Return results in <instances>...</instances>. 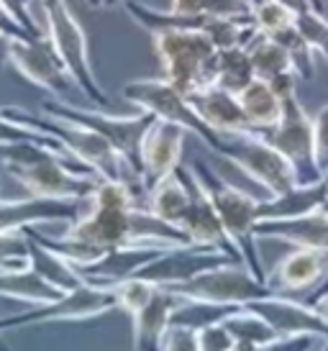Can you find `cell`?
<instances>
[{
    "mask_svg": "<svg viewBox=\"0 0 328 351\" xmlns=\"http://www.w3.org/2000/svg\"><path fill=\"white\" fill-rule=\"evenodd\" d=\"M159 351H200L198 328L183 326V323H169V328H167L162 336Z\"/></svg>",
    "mask_w": 328,
    "mask_h": 351,
    "instance_id": "cell-38",
    "label": "cell"
},
{
    "mask_svg": "<svg viewBox=\"0 0 328 351\" xmlns=\"http://www.w3.org/2000/svg\"><path fill=\"white\" fill-rule=\"evenodd\" d=\"M326 208H328V205H326Z\"/></svg>",
    "mask_w": 328,
    "mask_h": 351,
    "instance_id": "cell-54",
    "label": "cell"
},
{
    "mask_svg": "<svg viewBox=\"0 0 328 351\" xmlns=\"http://www.w3.org/2000/svg\"><path fill=\"white\" fill-rule=\"evenodd\" d=\"M198 343H200V351H236L239 346L233 333L221 321L198 328Z\"/></svg>",
    "mask_w": 328,
    "mask_h": 351,
    "instance_id": "cell-37",
    "label": "cell"
},
{
    "mask_svg": "<svg viewBox=\"0 0 328 351\" xmlns=\"http://www.w3.org/2000/svg\"><path fill=\"white\" fill-rule=\"evenodd\" d=\"M0 3H3V8L8 10L10 16H13V21L19 23L21 29L29 31L34 39H41V36H47V34L39 29V23L34 21V16H31L29 0H0Z\"/></svg>",
    "mask_w": 328,
    "mask_h": 351,
    "instance_id": "cell-40",
    "label": "cell"
},
{
    "mask_svg": "<svg viewBox=\"0 0 328 351\" xmlns=\"http://www.w3.org/2000/svg\"><path fill=\"white\" fill-rule=\"evenodd\" d=\"M326 343L320 336H292V339H277L267 346H236V351H318Z\"/></svg>",
    "mask_w": 328,
    "mask_h": 351,
    "instance_id": "cell-39",
    "label": "cell"
},
{
    "mask_svg": "<svg viewBox=\"0 0 328 351\" xmlns=\"http://www.w3.org/2000/svg\"><path fill=\"white\" fill-rule=\"evenodd\" d=\"M62 295L65 293H59L57 287H51L47 280H41L31 267H26V269H0V298L44 305V302L59 300Z\"/></svg>",
    "mask_w": 328,
    "mask_h": 351,
    "instance_id": "cell-25",
    "label": "cell"
},
{
    "mask_svg": "<svg viewBox=\"0 0 328 351\" xmlns=\"http://www.w3.org/2000/svg\"><path fill=\"white\" fill-rule=\"evenodd\" d=\"M295 29L303 34V39L308 41V47L313 51H318L320 57L328 59V21H326V13H318V10L313 8H305L295 13Z\"/></svg>",
    "mask_w": 328,
    "mask_h": 351,
    "instance_id": "cell-33",
    "label": "cell"
},
{
    "mask_svg": "<svg viewBox=\"0 0 328 351\" xmlns=\"http://www.w3.org/2000/svg\"><path fill=\"white\" fill-rule=\"evenodd\" d=\"M8 51H10V36L0 31V67L8 62Z\"/></svg>",
    "mask_w": 328,
    "mask_h": 351,
    "instance_id": "cell-47",
    "label": "cell"
},
{
    "mask_svg": "<svg viewBox=\"0 0 328 351\" xmlns=\"http://www.w3.org/2000/svg\"><path fill=\"white\" fill-rule=\"evenodd\" d=\"M193 110L203 118V123L215 131V134H246V131H257L249 123V118L244 113L239 95H233L229 90L218 88V85H208L185 95Z\"/></svg>",
    "mask_w": 328,
    "mask_h": 351,
    "instance_id": "cell-19",
    "label": "cell"
},
{
    "mask_svg": "<svg viewBox=\"0 0 328 351\" xmlns=\"http://www.w3.org/2000/svg\"><path fill=\"white\" fill-rule=\"evenodd\" d=\"M0 113L8 121H13V123H19V126L57 138L69 154L78 156L80 162L87 165L90 169H95L103 180H126V182L139 180L141 182V177L131 172V167L126 165L124 156L116 152V147L106 136H100L97 131H93V128L80 126V123H69V121H62V118H51L47 113L36 116V113H31V110L19 106L0 108Z\"/></svg>",
    "mask_w": 328,
    "mask_h": 351,
    "instance_id": "cell-1",
    "label": "cell"
},
{
    "mask_svg": "<svg viewBox=\"0 0 328 351\" xmlns=\"http://www.w3.org/2000/svg\"><path fill=\"white\" fill-rule=\"evenodd\" d=\"M326 293H328V274L323 277V282H320L318 287L310 293V300H316V298H320V295H326Z\"/></svg>",
    "mask_w": 328,
    "mask_h": 351,
    "instance_id": "cell-48",
    "label": "cell"
},
{
    "mask_svg": "<svg viewBox=\"0 0 328 351\" xmlns=\"http://www.w3.org/2000/svg\"><path fill=\"white\" fill-rule=\"evenodd\" d=\"M190 169L195 177L200 180L203 190L211 197L213 208L221 215L226 231L231 236V241L236 244L242 262L259 282L267 280V269L261 267V256L257 252V236H254V226L259 221V203L261 197H254L251 193L242 190V187L226 182L221 175H215L211 167L203 162H193Z\"/></svg>",
    "mask_w": 328,
    "mask_h": 351,
    "instance_id": "cell-2",
    "label": "cell"
},
{
    "mask_svg": "<svg viewBox=\"0 0 328 351\" xmlns=\"http://www.w3.org/2000/svg\"><path fill=\"white\" fill-rule=\"evenodd\" d=\"M246 51H249L251 67H254L257 80L270 82V80H274L277 75H282V72H295V69H292V62H290V54L282 49L272 36L259 34V36L246 47Z\"/></svg>",
    "mask_w": 328,
    "mask_h": 351,
    "instance_id": "cell-30",
    "label": "cell"
},
{
    "mask_svg": "<svg viewBox=\"0 0 328 351\" xmlns=\"http://www.w3.org/2000/svg\"><path fill=\"white\" fill-rule=\"evenodd\" d=\"M8 62L29 82L51 93L57 100H67L69 103V93L78 90L75 80L69 77L67 67L54 51L49 36H41V39H10Z\"/></svg>",
    "mask_w": 328,
    "mask_h": 351,
    "instance_id": "cell-11",
    "label": "cell"
},
{
    "mask_svg": "<svg viewBox=\"0 0 328 351\" xmlns=\"http://www.w3.org/2000/svg\"><path fill=\"white\" fill-rule=\"evenodd\" d=\"M310 8L318 10V13H326V3L323 0H310Z\"/></svg>",
    "mask_w": 328,
    "mask_h": 351,
    "instance_id": "cell-49",
    "label": "cell"
},
{
    "mask_svg": "<svg viewBox=\"0 0 328 351\" xmlns=\"http://www.w3.org/2000/svg\"><path fill=\"white\" fill-rule=\"evenodd\" d=\"M116 305L113 287H95V285H80L78 290L65 293L59 300L34 305L31 311L19 313V315H5L0 318V333L26 328V326H44V323L59 321H90L97 315H106Z\"/></svg>",
    "mask_w": 328,
    "mask_h": 351,
    "instance_id": "cell-10",
    "label": "cell"
},
{
    "mask_svg": "<svg viewBox=\"0 0 328 351\" xmlns=\"http://www.w3.org/2000/svg\"><path fill=\"white\" fill-rule=\"evenodd\" d=\"M0 351H10V346L5 341H3V339H0Z\"/></svg>",
    "mask_w": 328,
    "mask_h": 351,
    "instance_id": "cell-52",
    "label": "cell"
},
{
    "mask_svg": "<svg viewBox=\"0 0 328 351\" xmlns=\"http://www.w3.org/2000/svg\"><path fill=\"white\" fill-rule=\"evenodd\" d=\"M203 34L213 41V47L218 51L233 49V47H249L251 41L259 36V29L251 16L246 19H205Z\"/></svg>",
    "mask_w": 328,
    "mask_h": 351,
    "instance_id": "cell-29",
    "label": "cell"
},
{
    "mask_svg": "<svg viewBox=\"0 0 328 351\" xmlns=\"http://www.w3.org/2000/svg\"><path fill=\"white\" fill-rule=\"evenodd\" d=\"M298 75L295 72H282V75H277L274 80H270V88L280 95L282 100L290 98V95H295V90H298Z\"/></svg>",
    "mask_w": 328,
    "mask_h": 351,
    "instance_id": "cell-42",
    "label": "cell"
},
{
    "mask_svg": "<svg viewBox=\"0 0 328 351\" xmlns=\"http://www.w3.org/2000/svg\"><path fill=\"white\" fill-rule=\"evenodd\" d=\"M174 16H203V0H172Z\"/></svg>",
    "mask_w": 328,
    "mask_h": 351,
    "instance_id": "cell-44",
    "label": "cell"
},
{
    "mask_svg": "<svg viewBox=\"0 0 328 351\" xmlns=\"http://www.w3.org/2000/svg\"><path fill=\"white\" fill-rule=\"evenodd\" d=\"M221 323L233 333V339L242 343V346H267V343L280 339L270 323L264 321L259 313L246 308V305L233 308Z\"/></svg>",
    "mask_w": 328,
    "mask_h": 351,
    "instance_id": "cell-28",
    "label": "cell"
},
{
    "mask_svg": "<svg viewBox=\"0 0 328 351\" xmlns=\"http://www.w3.org/2000/svg\"><path fill=\"white\" fill-rule=\"evenodd\" d=\"M190 197H193V187L187 180V169L183 177V167H177L172 175L156 180L154 185L146 190V210L164 223H172L180 228V221L187 213Z\"/></svg>",
    "mask_w": 328,
    "mask_h": 351,
    "instance_id": "cell-22",
    "label": "cell"
},
{
    "mask_svg": "<svg viewBox=\"0 0 328 351\" xmlns=\"http://www.w3.org/2000/svg\"><path fill=\"white\" fill-rule=\"evenodd\" d=\"M261 136L292 165L298 185H316L323 180V172L316 159L313 118L305 113V108L300 106L295 95L282 100V118L272 128H264Z\"/></svg>",
    "mask_w": 328,
    "mask_h": 351,
    "instance_id": "cell-7",
    "label": "cell"
},
{
    "mask_svg": "<svg viewBox=\"0 0 328 351\" xmlns=\"http://www.w3.org/2000/svg\"><path fill=\"white\" fill-rule=\"evenodd\" d=\"M215 154L226 156L229 162H233L242 169L244 175L264 187L267 197L282 195L298 185L292 165L261 136V131L221 134V147Z\"/></svg>",
    "mask_w": 328,
    "mask_h": 351,
    "instance_id": "cell-6",
    "label": "cell"
},
{
    "mask_svg": "<svg viewBox=\"0 0 328 351\" xmlns=\"http://www.w3.org/2000/svg\"><path fill=\"white\" fill-rule=\"evenodd\" d=\"M164 80L183 95L208 88L215 80L218 49L200 29H164L152 34Z\"/></svg>",
    "mask_w": 328,
    "mask_h": 351,
    "instance_id": "cell-3",
    "label": "cell"
},
{
    "mask_svg": "<svg viewBox=\"0 0 328 351\" xmlns=\"http://www.w3.org/2000/svg\"><path fill=\"white\" fill-rule=\"evenodd\" d=\"M270 36L290 54V62H292V69H295L298 77H303V80L316 77V57H313L316 51L308 47V41L303 39V34L295 29V23H290L285 29L274 31Z\"/></svg>",
    "mask_w": 328,
    "mask_h": 351,
    "instance_id": "cell-31",
    "label": "cell"
},
{
    "mask_svg": "<svg viewBox=\"0 0 328 351\" xmlns=\"http://www.w3.org/2000/svg\"><path fill=\"white\" fill-rule=\"evenodd\" d=\"M187 180H190V187H193V197H190V205H187V213L180 221V228L185 231L187 241L195 246H213V249H221V252L231 254L242 262V254L236 249V244L231 241V236L223 226L218 210L213 208L211 197L203 190L200 180L195 177V172L187 167ZM244 264V262H242Z\"/></svg>",
    "mask_w": 328,
    "mask_h": 351,
    "instance_id": "cell-14",
    "label": "cell"
},
{
    "mask_svg": "<svg viewBox=\"0 0 328 351\" xmlns=\"http://www.w3.org/2000/svg\"><path fill=\"white\" fill-rule=\"evenodd\" d=\"M118 3H124V0H106V3H103V8H110V5H118Z\"/></svg>",
    "mask_w": 328,
    "mask_h": 351,
    "instance_id": "cell-51",
    "label": "cell"
},
{
    "mask_svg": "<svg viewBox=\"0 0 328 351\" xmlns=\"http://www.w3.org/2000/svg\"><path fill=\"white\" fill-rule=\"evenodd\" d=\"M29 267L39 274L41 280H47L51 287H57L59 293H72V290H78L80 285H85L75 264H69L65 256H59L57 252L47 249V246L39 244L31 236H29Z\"/></svg>",
    "mask_w": 328,
    "mask_h": 351,
    "instance_id": "cell-24",
    "label": "cell"
},
{
    "mask_svg": "<svg viewBox=\"0 0 328 351\" xmlns=\"http://www.w3.org/2000/svg\"><path fill=\"white\" fill-rule=\"evenodd\" d=\"M257 239H274L292 246L305 249H323L328 252V208L316 213L298 215V218H267L254 226Z\"/></svg>",
    "mask_w": 328,
    "mask_h": 351,
    "instance_id": "cell-20",
    "label": "cell"
},
{
    "mask_svg": "<svg viewBox=\"0 0 328 351\" xmlns=\"http://www.w3.org/2000/svg\"><path fill=\"white\" fill-rule=\"evenodd\" d=\"M280 5H285V8H290L292 13H300V10L310 8V0H277Z\"/></svg>",
    "mask_w": 328,
    "mask_h": 351,
    "instance_id": "cell-46",
    "label": "cell"
},
{
    "mask_svg": "<svg viewBox=\"0 0 328 351\" xmlns=\"http://www.w3.org/2000/svg\"><path fill=\"white\" fill-rule=\"evenodd\" d=\"M156 287H159V285L146 282V280H141V277H128V280H124V282L113 285L116 305L134 318L136 313L141 311L146 302L152 300V295L156 293Z\"/></svg>",
    "mask_w": 328,
    "mask_h": 351,
    "instance_id": "cell-32",
    "label": "cell"
},
{
    "mask_svg": "<svg viewBox=\"0 0 328 351\" xmlns=\"http://www.w3.org/2000/svg\"><path fill=\"white\" fill-rule=\"evenodd\" d=\"M41 113L97 131L116 147L126 165L131 167V172L141 177V138H144L146 128L154 123V113L139 110L136 116H110L97 108L90 110V108L72 106L67 100H47V103H41Z\"/></svg>",
    "mask_w": 328,
    "mask_h": 351,
    "instance_id": "cell-5",
    "label": "cell"
},
{
    "mask_svg": "<svg viewBox=\"0 0 328 351\" xmlns=\"http://www.w3.org/2000/svg\"><path fill=\"white\" fill-rule=\"evenodd\" d=\"M328 205V187L320 180L316 185H295L292 190L274 197H264L259 203V221L267 218H298L316 213Z\"/></svg>",
    "mask_w": 328,
    "mask_h": 351,
    "instance_id": "cell-23",
    "label": "cell"
},
{
    "mask_svg": "<svg viewBox=\"0 0 328 351\" xmlns=\"http://www.w3.org/2000/svg\"><path fill=\"white\" fill-rule=\"evenodd\" d=\"M249 8L257 29L264 36H270L274 31L290 26L292 19H295V13L290 8H285V5H280L277 0H249Z\"/></svg>",
    "mask_w": 328,
    "mask_h": 351,
    "instance_id": "cell-34",
    "label": "cell"
},
{
    "mask_svg": "<svg viewBox=\"0 0 328 351\" xmlns=\"http://www.w3.org/2000/svg\"><path fill=\"white\" fill-rule=\"evenodd\" d=\"M326 274H328V252L295 246V252L285 254L280 262L272 267V272H267L264 285L272 290V295L305 293V290L313 293L323 282Z\"/></svg>",
    "mask_w": 328,
    "mask_h": 351,
    "instance_id": "cell-16",
    "label": "cell"
},
{
    "mask_svg": "<svg viewBox=\"0 0 328 351\" xmlns=\"http://www.w3.org/2000/svg\"><path fill=\"white\" fill-rule=\"evenodd\" d=\"M313 138H316V159L320 172L328 169V106L320 108L313 118Z\"/></svg>",
    "mask_w": 328,
    "mask_h": 351,
    "instance_id": "cell-41",
    "label": "cell"
},
{
    "mask_svg": "<svg viewBox=\"0 0 328 351\" xmlns=\"http://www.w3.org/2000/svg\"><path fill=\"white\" fill-rule=\"evenodd\" d=\"M190 131L180 123L154 118V123L146 128L141 138V187L144 193L156 180L172 175L183 162L185 136Z\"/></svg>",
    "mask_w": 328,
    "mask_h": 351,
    "instance_id": "cell-13",
    "label": "cell"
},
{
    "mask_svg": "<svg viewBox=\"0 0 328 351\" xmlns=\"http://www.w3.org/2000/svg\"><path fill=\"white\" fill-rule=\"evenodd\" d=\"M308 305H313V308H316V313H318L320 318L328 323V293L320 295V298H316V300H310Z\"/></svg>",
    "mask_w": 328,
    "mask_h": 351,
    "instance_id": "cell-45",
    "label": "cell"
},
{
    "mask_svg": "<svg viewBox=\"0 0 328 351\" xmlns=\"http://www.w3.org/2000/svg\"><path fill=\"white\" fill-rule=\"evenodd\" d=\"M226 262H239V259L221 252V249H213V246H167L136 277L159 285V287H172V285L187 282V280H193L195 274Z\"/></svg>",
    "mask_w": 328,
    "mask_h": 351,
    "instance_id": "cell-12",
    "label": "cell"
},
{
    "mask_svg": "<svg viewBox=\"0 0 328 351\" xmlns=\"http://www.w3.org/2000/svg\"><path fill=\"white\" fill-rule=\"evenodd\" d=\"M162 249H167V246H159V244L118 246V249H110L106 256H100L97 262L87 264V267H78V272L82 277V282L87 285L113 287V285L124 282L128 277H136Z\"/></svg>",
    "mask_w": 328,
    "mask_h": 351,
    "instance_id": "cell-18",
    "label": "cell"
},
{
    "mask_svg": "<svg viewBox=\"0 0 328 351\" xmlns=\"http://www.w3.org/2000/svg\"><path fill=\"white\" fill-rule=\"evenodd\" d=\"M169 290L185 300L213 302V305H229V308H239V305L272 295L270 287L259 282L242 262H226L211 267L205 272L195 274L187 282L172 285Z\"/></svg>",
    "mask_w": 328,
    "mask_h": 351,
    "instance_id": "cell-8",
    "label": "cell"
},
{
    "mask_svg": "<svg viewBox=\"0 0 328 351\" xmlns=\"http://www.w3.org/2000/svg\"><path fill=\"white\" fill-rule=\"evenodd\" d=\"M257 80L254 67H251L249 51L244 47H233V49H223L215 57V80L213 85L229 90L233 95H239L246 85Z\"/></svg>",
    "mask_w": 328,
    "mask_h": 351,
    "instance_id": "cell-27",
    "label": "cell"
},
{
    "mask_svg": "<svg viewBox=\"0 0 328 351\" xmlns=\"http://www.w3.org/2000/svg\"><path fill=\"white\" fill-rule=\"evenodd\" d=\"M185 302L177 293L169 287H156L152 300L146 302L134 318V349L136 351H159L162 336L172 323L174 311Z\"/></svg>",
    "mask_w": 328,
    "mask_h": 351,
    "instance_id": "cell-21",
    "label": "cell"
},
{
    "mask_svg": "<svg viewBox=\"0 0 328 351\" xmlns=\"http://www.w3.org/2000/svg\"><path fill=\"white\" fill-rule=\"evenodd\" d=\"M239 103H242L249 123L257 131L272 128L282 118V98L264 80H254L251 85H246L239 93Z\"/></svg>",
    "mask_w": 328,
    "mask_h": 351,
    "instance_id": "cell-26",
    "label": "cell"
},
{
    "mask_svg": "<svg viewBox=\"0 0 328 351\" xmlns=\"http://www.w3.org/2000/svg\"><path fill=\"white\" fill-rule=\"evenodd\" d=\"M21 141H36V144H44V147H51V149H65L57 138L19 126V123H13V121H8V118L0 113V147H10V144H21Z\"/></svg>",
    "mask_w": 328,
    "mask_h": 351,
    "instance_id": "cell-36",
    "label": "cell"
},
{
    "mask_svg": "<svg viewBox=\"0 0 328 351\" xmlns=\"http://www.w3.org/2000/svg\"><path fill=\"white\" fill-rule=\"evenodd\" d=\"M29 267V236L23 231H0V269Z\"/></svg>",
    "mask_w": 328,
    "mask_h": 351,
    "instance_id": "cell-35",
    "label": "cell"
},
{
    "mask_svg": "<svg viewBox=\"0 0 328 351\" xmlns=\"http://www.w3.org/2000/svg\"><path fill=\"white\" fill-rule=\"evenodd\" d=\"M323 182H326V187H328V169L323 172Z\"/></svg>",
    "mask_w": 328,
    "mask_h": 351,
    "instance_id": "cell-53",
    "label": "cell"
},
{
    "mask_svg": "<svg viewBox=\"0 0 328 351\" xmlns=\"http://www.w3.org/2000/svg\"><path fill=\"white\" fill-rule=\"evenodd\" d=\"M87 210V197L62 200V197H36L23 200H0V231H23L29 226L51 223V221H78Z\"/></svg>",
    "mask_w": 328,
    "mask_h": 351,
    "instance_id": "cell-15",
    "label": "cell"
},
{
    "mask_svg": "<svg viewBox=\"0 0 328 351\" xmlns=\"http://www.w3.org/2000/svg\"><path fill=\"white\" fill-rule=\"evenodd\" d=\"M41 10H44V21H47L49 41L59 59L65 62L78 90L100 110L110 108V98L106 95V90L97 85L93 64H90L85 31L78 23L75 13L69 10L67 0H41Z\"/></svg>",
    "mask_w": 328,
    "mask_h": 351,
    "instance_id": "cell-4",
    "label": "cell"
},
{
    "mask_svg": "<svg viewBox=\"0 0 328 351\" xmlns=\"http://www.w3.org/2000/svg\"><path fill=\"white\" fill-rule=\"evenodd\" d=\"M0 31H3V34H8L10 39H34L29 31H23L19 23L13 21V16L3 8V3H0Z\"/></svg>",
    "mask_w": 328,
    "mask_h": 351,
    "instance_id": "cell-43",
    "label": "cell"
},
{
    "mask_svg": "<svg viewBox=\"0 0 328 351\" xmlns=\"http://www.w3.org/2000/svg\"><path fill=\"white\" fill-rule=\"evenodd\" d=\"M246 308L259 313L261 318L277 331L280 339L320 336L328 341V323L316 313L313 305H303V302L282 298V295H270V298H261V300L246 302Z\"/></svg>",
    "mask_w": 328,
    "mask_h": 351,
    "instance_id": "cell-17",
    "label": "cell"
},
{
    "mask_svg": "<svg viewBox=\"0 0 328 351\" xmlns=\"http://www.w3.org/2000/svg\"><path fill=\"white\" fill-rule=\"evenodd\" d=\"M124 98L128 103H134L139 110L154 113L162 121L180 123L183 128H187L190 134L200 138L211 152H218V147H221V134H215L208 123H203V118L195 113L187 98L164 77L128 82V85H124Z\"/></svg>",
    "mask_w": 328,
    "mask_h": 351,
    "instance_id": "cell-9",
    "label": "cell"
},
{
    "mask_svg": "<svg viewBox=\"0 0 328 351\" xmlns=\"http://www.w3.org/2000/svg\"><path fill=\"white\" fill-rule=\"evenodd\" d=\"M87 3H90L93 8H103V3H106V0H87Z\"/></svg>",
    "mask_w": 328,
    "mask_h": 351,
    "instance_id": "cell-50",
    "label": "cell"
}]
</instances>
